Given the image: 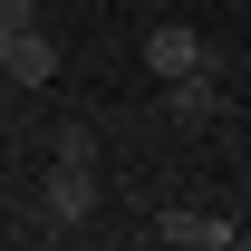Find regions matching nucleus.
<instances>
[{"label": "nucleus", "mask_w": 251, "mask_h": 251, "mask_svg": "<svg viewBox=\"0 0 251 251\" xmlns=\"http://www.w3.org/2000/svg\"><path fill=\"white\" fill-rule=\"evenodd\" d=\"M164 116H174V126H203V116H213V77H203V68H193V77H164Z\"/></svg>", "instance_id": "39448f33"}, {"label": "nucleus", "mask_w": 251, "mask_h": 251, "mask_svg": "<svg viewBox=\"0 0 251 251\" xmlns=\"http://www.w3.org/2000/svg\"><path fill=\"white\" fill-rule=\"evenodd\" d=\"M0 20L10 29H39V0H0Z\"/></svg>", "instance_id": "423d86ee"}, {"label": "nucleus", "mask_w": 251, "mask_h": 251, "mask_svg": "<svg viewBox=\"0 0 251 251\" xmlns=\"http://www.w3.org/2000/svg\"><path fill=\"white\" fill-rule=\"evenodd\" d=\"M203 68V29L193 20H155L145 29V77H193Z\"/></svg>", "instance_id": "f03ea898"}, {"label": "nucleus", "mask_w": 251, "mask_h": 251, "mask_svg": "<svg viewBox=\"0 0 251 251\" xmlns=\"http://www.w3.org/2000/svg\"><path fill=\"white\" fill-rule=\"evenodd\" d=\"M10 39H20V29H10V20H0V49H10Z\"/></svg>", "instance_id": "0eeeda50"}, {"label": "nucleus", "mask_w": 251, "mask_h": 251, "mask_svg": "<svg viewBox=\"0 0 251 251\" xmlns=\"http://www.w3.org/2000/svg\"><path fill=\"white\" fill-rule=\"evenodd\" d=\"M97 145L87 135H68L58 145V164H49V193H39V203H49V222H68V232H77V222H97Z\"/></svg>", "instance_id": "f257e3e1"}, {"label": "nucleus", "mask_w": 251, "mask_h": 251, "mask_svg": "<svg viewBox=\"0 0 251 251\" xmlns=\"http://www.w3.org/2000/svg\"><path fill=\"white\" fill-rule=\"evenodd\" d=\"M0 68H10L20 87H49V77H58V49H49V29H20L10 49H0Z\"/></svg>", "instance_id": "20e7f679"}, {"label": "nucleus", "mask_w": 251, "mask_h": 251, "mask_svg": "<svg viewBox=\"0 0 251 251\" xmlns=\"http://www.w3.org/2000/svg\"><path fill=\"white\" fill-rule=\"evenodd\" d=\"M155 242H174V251H222V242H242L222 213H155Z\"/></svg>", "instance_id": "7ed1b4c3"}]
</instances>
